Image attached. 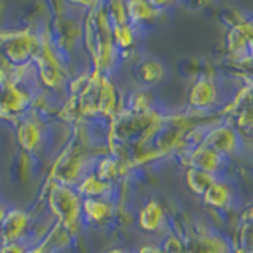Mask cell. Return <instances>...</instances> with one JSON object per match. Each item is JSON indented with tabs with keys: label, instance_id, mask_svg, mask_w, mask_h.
I'll list each match as a JSON object with an SVG mask.
<instances>
[{
	"label": "cell",
	"instance_id": "obj_12",
	"mask_svg": "<svg viewBox=\"0 0 253 253\" xmlns=\"http://www.w3.org/2000/svg\"><path fill=\"white\" fill-rule=\"evenodd\" d=\"M213 182H217L215 174L206 172L196 168H190L187 171V185L196 195H204V192L208 190Z\"/></svg>",
	"mask_w": 253,
	"mask_h": 253
},
{
	"label": "cell",
	"instance_id": "obj_5",
	"mask_svg": "<svg viewBox=\"0 0 253 253\" xmlns=\"http://www.w3.org/2000/svg\"><path fill=\"white\" fill-rule=\"evenodd\" d=\"M217 97H218V90H217L215 83H213L211 78L203 76L198 79L195 85L192 87L188 100H190V105L196 109H208L217 101Z\"/></svg>",
	"mask_w": 253,
	"mask_h": 253
},
{
	"label": "cell",
	"instance_id": "obj_8",
	"mask_svg": "<svg viewBox=\"0 0 253 253\" xmlns=\"http://www.w3.org/2000/svg\"><path fill=\"white\" fill-rule=\"evenodd\" d=\"M113 213V206L103 198H85L83 201V218L100 223Z\"/></svg>",
	"mask_w": 253,
	"mask_h": 253
},
{
	"label": "cell",
	"instance_id": "obj_6",
	"mask_svg": "<svg viewBox=\"0 0 253 253\" xmlns=\"http://www.w3.org/2000/svg\"><path fill=\"white\" fill-rule=\"evenodd\" d=\"M221 160H223V155H220L215 150L204 147L201 144L196 149H193L188 155V163L192 168L201 169L211 174H215L221 168Z\"/></svg>",
	"mask_w": 253,
	"mask_h": 253
},
{
	"label": "cell",
	"instance_id": "obj_16",
	"mask_svg": "<svg viewBox=\"0 0 253 253\" xmlns=\"http://www.w3.org/2000/svg\"><path fill=\"white\" fill-rule=\"evenodd\" d=\"M3 215H5V212L0 211V225H2V220H3Z\"/></svg>",
	"mask_w": 253,
	"mask_h": 253
},
{
	"label": "cell",
	"instance_id": "obj_11",
	"mask_svg": "<svg viewBox=\"0 0 253 253\" xmlns=\"http://www.w3.org/2000/svg\"><path fill=\"white\" fill-rule=\"evenodd\" d=\"M108 188H111V184L101 180L95 174H89V176L83 177L79 180L78 185V195H85V198H101L105 196Z\"/></svg>",
	"mask_w": 253,
	"mask_h": 253
},
{
	"label": "cell",
	"instance_id": "obj_7",
	"mask_svg": "<svg viewBox=\"0 0 253 253\" xmlns=\"http://www.w3.org/2000/svg\"><path fill=\"white\" fill-rule=\"evenodd\" d=\"M163 209L158 201H149L144 208L141 209L139 217H138V225L142 231L147 233H155L160 229L163 223Z\"/></svg>",
	"mask_w": 253,
	"mask_h": 253
},
{
	"label": "cell",
	"instance_id": "obj_9",
	"mask_svg": "<svg viewBox=\"0 0 253 253\" xmlns=\"http://www.w3.org/2000/svg\"><path fill=\"white\" fill-rule=\"evenodd\" d=\"M165 75V70L162 67L160 62H157L154 59H147L138 62L136 67V79L144 85H152L157 84Z\"/></svg>",
	"mask_w": 253,
	"mask_h": 253
},
{
	"label": "cell",
	"instance_id": "obj_13",
	"mask_svg": "<svg viewBox=\"0 0 253 253\" xmlns=\"http://www.w3.org/2000/svg\"><path fill=\"white\" fill-rule=\"evenodd\" d=\"M38 122L29 121L24 122L19 128V142H22V147L26 150H34L42 144V130H40Z\"/></svg>",
	"mask_w": 253,
	"mask_h": 253
},
{
	"label": "cell",
	"instance_id": "obj_1",
	"mask_svg": "<svg viewBox=\"0 0 253 253\" xmlns=\"http://www.w3.org/2000/svg\"><path fill=\"white\" fill-rule=\"evenodd\" d=\"M49 208L54 215L59 218V223L70 233L76 229L79 220L83 218V201L78 192L68 187L57 185L49 193Z\"/></svg>",
	"mask_w": 253,
	"mask_h": 253
},
{
	"label": "cell",
	"instance_id": "obj_2",
	"mask_svg": "<svg viewBox=\"0 0 253 253\" xmlns=\"http://www.w3.org/2000/svg\"><path fill=\"white\" fill-rule=\"evenodd\" d=\"M35 49H38V44L29 32H16L0 40V54L11 65H26L27 59L37 54Z\"/></svg>",
	"mask_w": 253,
	"mask_h": 253
},
{
	"label": "cell",
	"instance_id": "obj_15",
	"mask_svg": "<svg viewBox=\"0 0 253 253\" xmlns=\"http://www.w3.org/2000/svg\"><path fill=\"white\" fill-rule=\"evenodd\" d=\"M108 253H126V252L122 250V249H113V250H109Z\"/></svg>",
	"mask_w": 253,
	"mask_h": 253
},
{
	"label": "cell",
	"instance_id": "obj_10",
	"mask_svg": "<svg viewBox=\"0 0 253 253\" xmlns=\"http://www.w3.org/2000/svg\"><path fill=\"white\" fill-rule=\"evenodd\" d=\"M203 200L208 206H212L215 209H223L231 201V192H229V187L226 184L217 180L204 192Z\"/></svg>",
	"mask_w": 253,
	"mask_h": 253
},
{
	"label": "cell",
	"instance_id": "obj_3",
	"mask_svg": "<svg viewBox=\"0 0 253 253\" xmlns=\"http://www.w3.org/2000/svg\"><path fill=\"white\" fill-rule=\"evenodd\" d=\"M30 217L21 209H13L3 215L0 225V239L8 245H16L29 231Z\"/></svg>",
	"mask_w": 253,
	"mask_h": 253
},
{
	"label": "cell",
	"instance_id": "obj_4",
	"mask_svg": "<svg viewBox=\"0 0 253 253\" xmlns=\"http://www.w3.org/2000/svg\"><path fill=\"white\" fill-rule=\"evenodd\" d=\"M237 142H239V139H237L236 131L231 126L223 125V126H218V128L211 130L206 134L201 146L215 150L220 155H228V154H233L237 149Z\"/></svg>",
	"mask_w": 253,
	"mask_h": 253
},
{
	"label": "cell",
	"instance_id": "obj_14",
	"mask_svg": "<svg viewBox=\"0 0 253 253\" xmlns=\"http://www.w3.org/2000/svg\"><path fill=\"white\" fill-rule=\"evenodd\" d=\"M138 253H165V252L162 250V247H158V245L149 244V245H144V247H141Z\"/></svg>",
	"mask_w": 253,
	"mask_h": 253
}]
</instances>
